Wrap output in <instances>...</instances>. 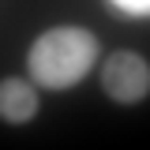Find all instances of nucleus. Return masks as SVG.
<instances>
[{
  "mask_svg": "<svg viewBox=\"0 0 150 150\" xmlns=\"http://www.w3.org/2000/svg\"><path fill=\"white\" fill-rule=\"evenodd\" d=\"M101 56V41L86 26H49L34 38L26 68L41 90H71L90 75L94 60Z\"/></svg>",
  "mask_w": 150,
  "mask_h": 150,
  "instance_id": "nucleus-1",
  "label": "nucleus"
},
{
  "mask_svg": "<svg viewBox=\"0 0 150 150\" xmlns=\"http://www.w3.org/2000/svg\"><path fill=\"white\" fill-rule=\"evenodd\" d=\"M101 90L116 105H135L150 94V64L135 49H116L101 64Z\"/></svg>",
  "mask_w": 150,
  "mask_h": 150,
  "instance_id": "nucleus-2",
  "label": "nucleus"
},
{
  "mask_svg": "<svg viewBox=\"0 0 150 150\" xmlns=\"http://www.w3.org/2000/svg\"><path fill=\"white\" fill-rule=\"evenodd\" d=\"M38 90L41 86L34 79L26 83V79H15V75H4V83H0V116H4V124H26V120H34Z\"/></svg>",
  "mask_w": 150,
  "mask_h": 150,
  "instance_id": "nucleus-3",
  "label": "nucleus"
},
{
  "mask_svg": "<svg viewBox=\"0 0 150 150\" xmlns=\"http://www.w3.org/2000/svg\"><path fill=\"white\" fill-rule=\"evenodd\" d=\"M116 15H128V19H150V0H105Z\"/></svg>",
  "mask_w": 150,
  "mask_h": 150,
  "instance_id": "nucleus-4",
  "label": "nucleus"
}]
</instances>
